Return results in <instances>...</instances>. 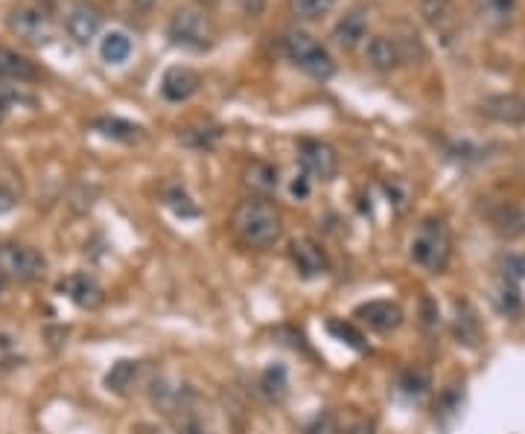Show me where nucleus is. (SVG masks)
Returning <instances> with one entry per match:
<instances>
[{"instance_id": "1", "label": "nucleus", "mask_w": 525, "mask_h": 434, "mask_svg": "<svg viewBox=\"0 0 525 434\" xmlns=\"http://www.w3.org/2000/svg\"><path fill=\"white\" fill-rule=\"evenodd\" d=\"M234 234L248 248L266 251L278 245L283 236V216L272 201L245 199L234 210Z\"/></svg>"}, {"instance_id": "2", "label": "nucleus", "mask_w": 525, "mask_h": 434, "mask_svg": "<svg viewBox=\"0 0 525 434\" xmlns=\"http://www.w3.org/2000/svg\"><path fill=\"white\" fill-rule=\"evenodd\" d=\"M453 254V239H450V228L441 219H423L418 231L412 236L409 245V257L412 263L420 266L429 274H441Z\"/></svg>"}, {"instance_id": "3", "label": "nucleus", "mask_w": 525, "mask_h": 434, "mask_svg": "<svg viewBox=\"0 0 525 434\" xmlns=\"http://www.w3.org/2000/svg\"><path fill=\"white\" fill-rule=\"evenodd\" d=\"M167 35L173 38V44L184 47V50H210L216 41V27L210 21V15L199 6H181L175 9L170 24H167Z\"/></svg>"}, {"instance_id": "4", "label": "nucleus", "mask_w": 525, "mask_h": 434, "mask_svg": "<svg viewBox=\"0 0 525 434\" xmlns=\"http://www.w3.org/2000/svg\"><path fill=\"white\" fill-rule=\"evenodd\" d=\"M283 50H286L289 62H295L313 79H330L336 73V62L327 53V47H321L313 35L304 33V30H289L283 35Z\"/></svg>"}, {"instance_id": "5", "label": "nucleus", "mask_w": 525, "mask_h": 434, "mask_svg": "<svg viewBox=\"0 0 525 434\" xmlns=\"http://www.w3.org/2000/svg\"><path fill=\"white\" fill-rule=\"evenodd\" d=\"M161 405L167 408L170 420H173L175 434H210L208 417L202 411V402L193 391H173L170 397H164Z\"/></svg>"}, {"instance_id": "6", "label": "nucleus", "mask_w": 525, "mask_h": 434, "mask_svg": "<svg viewBox=\"0 0 525 434\" xmlns=\"http://www.w3.org/2000/svg\"><path fill=\"white\" fill-rule=\"evenodd\" d=\"M44 257L30 248V245H0V271L6 274V280H18V283H33L38 277H44Z\"/></svg>"}, {"instance_id": "7", "label": "nucleus", "mask_w": 525, "mask_h": 434, "mask_svg": "<svg viewBox=\"0 0 525 434\" xmlns=\"http://www.w3.org/2000/svg\"><path fill=\"white\" fill-rule=\"evenodd\" d=\"M6 27H9V33L18 35L27 44H35V47H41L53 38L50 18L41 9H33V6H15L6 15Z\"/></svg>"}, {"instance_id": "8", "label": "nucleus", "mask_w": 525, "mask_h": 434, "mask_svg": "<svg viewBox=\"0 0 525 434\" xmlns=\"http://www.w3.org/2000/svg\"><path fill=\"white\" fill-rule=\"evenodd\" d=\"M301 167L313 178L333 181L336 172H339V155L324 140H301Z\"/></svg>"}, {"instance_id": "9", "label": "nucleus", "mask_w": 525, "mask_h": 434, "mask_svg": "<svg viewBox=\"0 0 525 434\" xmlns=\"http://www.w3.org/2000/svg\"><path fill=\"white\" fill-rule=\"evenodd\" d=\"M353 318L374 333H391L403 324V309L394 301H368L353 309Z\"/></svg>"}, {"instance_id": "10", "label": "nucleus", "mask_w": 525, "mask_h": 434, "mask_svg": "<svg viewBox=\"0 0 525 434\" xmlns=\"http://www.w3.org/2000/svg\"><path fill=\"white\" fill-rule=\"evenodd\" d=\"M65 27H68V35L76 44H91L103 30V15H100V9L94 3L79 0V3L70 6Z\"/></svg>"}, {"instance_id": "11", "label": "nucleus", "mask_w": 525, "mask_h": 434, "mask_svg": "<svg viewBox=\"0 0 525 434\" xmlns=\"http://www.w3.org/2000/svg\"><path fill=\"white\" fill-rule=\"evenodd\" d=\"M289 257H292V263L298 268V274L307 277V280L327 274V268H330V260H327L324 248L315 239H307V236H301V239H295L289 245Z\"/></svg>"}, {"instance_id": "12", "label": "nucleus", "mask_w": 525, "mask_h": 434, "mask_svg": "<svg viewBox=\"0 0 525 434\" xmlns=\"http://www.w3.org/2000/svg\"><path fill=\"white\" fill-rule=\"evenodd\" d=\"M199 85H202V79H199V73L193 67L175 65L161 79V94H164V100L184 102L199 91Z\"/></svg>"}, {"instance_id": "13", "label": "nucleus", "mask_w": 525, "mask_h": 434, "mask_svg": "<svg viewBox=\"0 0 525 434\" xmlns=\"http://www.w3.org/2000/svg\"><path fill=\"white\" fill-rule=\"evenodd\" d=\"M365 35H368V9H365V6H353V9H348V12L339 18V24L333 27V41H336L342 50L359 47V44L365 41Z\"/></svg>"}, {"instance_id": "14", "label": "nucleus", "mask_w": 525, "mask_h": 434, "mask_svg": "<svg viewBox=\"0 0 525 434\" xmlns=\"http://www.w3.org/2000/svg\"><path fill=\"white\" fill-rule=\"evenodd\" d=\"M479 111L496 120V123H508V126H520L525 123V97H517V94H496V97H488L482 100Z\"/></svg>"}, {"instance_id": "15", "label": "nucleus", "mask_w": 525, "mask_h": 434, "mask_svg": "<svg viewBox=\"0 0 525 434\" xmlns=\"http://www.w3.org/2000/svg\"><path fill=\"white\" fill-rule=\"evenodd\" d=\"M59 292H65L82 309H97L103 303V289L91 274H70L59 283Z\"/></svg>"}, {"instance_id": "16", "label": "nucleus", "mask_w": 525, "mask_h": 434, "mask_svg": "<svg viewBox=\"0 0 525 434\" xmlns=\"http://www.w3.org/2000/svg\"><path fill=\"white\" fill-rule=\"evenodd\" d=\"M365 56H368V65L374 70H380V73H391L394 67H400V62H403V53H400L397 41L388 38V35H374L368 41Z\"/></svg>"}, {"instance_id": "17", "label": "nucleus", "mask_w": 525, "mask_h": 434, "mask_svg": "<svg viewBox=\"0 0 525 434\" xmlns=\"http://www.w3.org/2000/svg\"><path fill=\"white\" fill-rule=\"evenodd\" d=\"M35 67L30 59H24L21 53L9 50V47H0V79L6 82H30L35 79Z\"/></svg>"}, {"instance_id": "18", "label": "nucleus", "mask_w": 525, "mask_h": 434, "mask_svg": "<svg viewBox=\"0 0 525 434\" xmlns=\"http://www.w3.org/2000/svg\"><path fill=\"white\" fill-rule=\"evenodd\" d=\"M132 50H135V44H132V38L123 33V30H111L100 41V56H103L105 65H126L129 56H132Z\"/></svg>"}, {"instance_id": "19", "label": "nucleus", "mask_w": 525, "mask_h": 434, "mask_svg": "<svg viewBox=\"0 0 525 434\" xmlns=\"http://www.w3.org/2000/svg\"><path fill=\"white\" fill-rule=\"evenodd\" d=\"M476 12H479L482 24L499 30V27L511 24V18L517 15V0H476Z\"/></svg>"}, {"instance_id": "20", "label": "nucleus", "mask_w": 525, "mask_h": 434, "mask_svg": "<svg viewBox=\"0 0 525 434\" xmlns=\"http://www.w3.org/2000/svg\"><path fill=\"white\" fill-rule=\"evenodd\" d=\"M420 12H423L426 24H429L432 30H438V33L447 35L455 27L453 0H423Z\"/></svg>"}, {"instance_id": "21", "label": "nucleus", "mask_w": 525, "mask_h": 434, "mask_svg": "<svg viewBox=\"0 0 525 434\" xmlns=\"http://www.w3.org/2000/svg\"><path fill=\"white\" fill-rule=\"evenodd\" d=\"M94 132H100L103 137H111V140H123V143H135L143 137V129L129 123V120H120V117H97L91 123Z\"/></svg>"}, {"instance_id": "22", "label": "nucleus", "mask_w": 525, "mask_h": 434, "mask_svg": "<svg viewBox=\"0 0 525 434\" xmlns=\"http://www.w3.org/2000/svg\"><path fill=\"white\" fill-rule=\"evenodd\" d=\"M455 338L458 344H467V347H476L482 341V330H479V318L476 312L467 306V303H458L455 306Z\"/></svg>"}, {"instance_id": "23", "label": "nucleus", "mask_w": 525, "mask_h": 434, "mask_svg": "<svg viewBox=\"0 0 525 434\" xmlns=\"http://www.w3.org/2000/svg\"><path fill=\"white\" fill-rule=\"evenodd\" d=\"M397 388H400V394L406 397V400H423L426 394H429V388H432V379H429V370L426 368H409L400 373V379H397Z\"/></svg>"}, {"instance_id": "24", "label": "nucleus", "mask_w": 525, "mask_h": 434, "mask_svg": "<svg viewBox=\"0 0 525 434\" xmlns=\"http://www.w3.org/2000/svg\"><path fill=\"white\" fill-rule=\"evenodd\" d=\"M138 373H140L138 362L123 359V362H117L114 368L108 370V376H105V388H108V391H114V394H126V391L135 385Z\"/></svg>"}, {"instance_id": "25", "label": "nucleus", "mask_w": 525, "mask_h": 434, "mask_svg": "<svg viewBox=\"0 0 525 434\" xmlns=\"http://www.w3.org/2000/svg\"><path fill=\"white\" fill-rule=\"evenodd\" d=\"M245 184L257 193H272L278 190V169L263 161H254L251 167L245 169Z\"/></svg>"}, {"instance_id": "26", "label": "nucleus", "mask_w": 525, "mask_h": 434, "mask_svg": "<svg viewBox=\"0 0 525 434\" xmlns=\"http://www.w3.org/2000/svg\"><path fill=\"white\" fill-rule=\"evenodd\" d=\"M336 0H289V15L295 21H318L330 15Z\"/></svg>"}, {"instance_id": "27", "label": "nucleus", "mask_w": 525, "mask_h": 434, "mask_svg": "<svg viewBox=\"0 0 525 434\" xmlns=\"http://www.w3.org/2000/svg\"><path fill=\"white\" fill-rule=\"evenodd\" d=\"M327 333L333 335L336 341H342V344H348L350 350H356V353H365L368 350V344H365V335L359 333L350 321H327Z\"/></svg>"}, {"instance_id": "28", "label": "nucleus", "mask_w": 525, "mask_h": 434, "mask_svg": "<svg viewBox=\"0 0 525 434\" xmlns=\"http://www.w3.org/2000/svg\"><path fill=\"white\" fill-rule=\"evenodd\" d=\"M178 140L187 143V146H193V149H210L219 140V129H210V126L184 129V132H178Z\"/></svg>"}, {"instance_id": "29", "label": "nucleus", "mask_w": 525, "mask_h": 434, "mask_svg": "<svg viewBox=\"0 0 525 434\" xmlns=\"http://www.w3.org/2000/svg\"><path fill=\"white\" fill-rule=\"evenodd\" d=\"M260 388L272 397V400H280L286 394V370L283 368H269L260 379Z\"/></svg>"}, {"instance_id": "30", "label": "nucleus", "mask_w": 525, "mask_h": 434, "mask_svg": "<svg viewBox=\"0 0 525 434\" xmlns=\"http://www.w3.org/2000/svg\"><path fill=\"white\" fill-rule=\"evenodd\" d=\"M164 201L173 207L178 216H199V207H196V204H190V196H187L184 190H178V187L167 190V193H164Z\"/></svg>"}, {"instance_id": "31", "label": "nucleus", "mask_w": 525, "mask_h": 434, "mask_svg": "<svg viewBox=\"0 0 525 434\" xmlns=\"http://www.w3.org/2000/svg\"><path fill=\"white\" fill-rule=\"evenodd\" d=\"M307 434H339V417L330 414V411L318 414L313 423L307 426Z\"/></svg>"}, {"instance_id": "32", "label": "nucleus", "mask_w": 525, "mask_h": 434, "mask_svg": "<svg viewBox=\"0 0 525 434\" xmlns=\"http://www.w3.org/2000/svg\"><path fill=\"white\" fill-rule=\"evenodd\" d=\"M339 434H374V423L362 414H350V420L339 423Z\"/></svg>"}, {"instance_id": "33", "label": "nucleus", "mask_w": 525, "mask_h": 434, "mask_svg": "<svg viewBox=\"0 0 525 434\" xmlns=\"http://www.w3.org/2000/svg\"><path fill=\"white\" fill-rule=\"evenodd\" d=\"M237 3H240V9H243L245 15H251V18H254V15H260V12H263V6H266V0H237Z\"/></svg>"}, {"instance_id": "34", "label": "nucleus", "mask_w": 525, "mask_h": 434, "mask_svg": "<svg viewBox=\"0 0 525 434\" xmlns=\"http://www.w3.org/2000/svg\"><path fill=\"white\" fill-rule=\"evenodd\" d=\"M292 193L298 196V199H304L307 193H310V184H307V178L301 175V178H295V184H292Z\"/></svg>"}, {"instance_id": "35", "label": "nucleus", "mask_w": 525, "mask_h": 434, "mask_svg": "<svg viewBox=\"0 0 525 434\" xmlns=\"http://www.w3.org/2000/svg\"><path fill=\"white\" fill-rule=\"evenodd\" d=\"M132 3H135L138 9H143V12H149V9H155V6H158L161 0H132Z\"/></svg>"}, {"instance_id": "36", "label": "nucleus", "mask_w": 525, "mask_h": 434, "mask_svg": "<svg viewBox=\"0 0 525 434\" xmlns=\"http://www.w3.org/2000/svg\"><path fill=\"white\" fill-rule=\"evenodd\" d=\"M9 105H12V100H9L6 94H0V120L6 117V111H9Z\"/></svg>"}, {"instance_id": "37", "label": "nucleus", "mask_w": 525, "mask_h": 434, "mask_svg": "<svg viewBox=\"0 0 525 434\" xmlns=\"http://www.w3.org/2000/svg\"><path fill=\"white\" fill-rule=\"evenodd\" d=\"M3 292H6V274L0 271V295H3Z\"/></svg>"}, {"instance_id": "38", "label": "nucleus", "mask_w": 525, "mask_h": 434, "mask_svg": "<svg viewBox=\"0 0 525 434\" xmlns=\"http://www.w3.org/2000/svg\"><path fill=\"white\" fill-rule=\"evenodd\" d=\"M196 3H199V6L205 9V6H213V3H219V0H196Z\"/></svg>"}]
</instances>
